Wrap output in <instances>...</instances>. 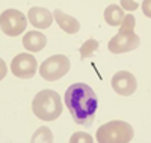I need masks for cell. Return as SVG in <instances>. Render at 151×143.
Returning a JSON list of instances; mask_svg holds the SVG:
<instances>
[{
  "mask_svg": "<svg viewBox=\"0 0 151 143\" xmlns=\"http://www.w3.org/2000/svg\"><path fill=\"white\" fill-rule=\"evenodd\" d=\"M65 106L76 124L91 125L95 118L98 99L94 90L85 83H74L65 92Z\"/></svg>",
  "mask_w": 151,
  "mask_h": 143,
  "instance_id": "6da1fadb",
  "label": "cell"
},
{
  "mask_svg": "<svg viewBox=\"0 0 151 143\" xmlns=\"http://www.w3.org/2000/svg\"><path fill=\"white\" fill-rule=\"evenodd\" d=\"M62 107L64 106L59 94L52 89H44L38 92L32 101V110L35 116L45 122L56 121L62 113Z\"/></svg>",
  "mask_w": 151,
  "mask_h": 143,
  "instance_id": "7a4b0ae2",
  "label": "cell"
},
{
  "mask_svg": "<svg viewBox=\"0 0 151 143\" xmlns=\"http://www.w3.org/2000/svg\"><path fill=\"white\" fill-rule=\"evenodd\" d=\"M134 136L133 127L124 121H112L97 129L98 143H129Z\"/></svg>",
  "mask_w": 151,
  "mask_h": 143,
  "instance_id": "3957f363",
  "label": "cell"
},
{
  "mask_svg": "<svg viewBox=\"0 0 151 143\" xmlns=\"http://www.w3.org/2000/svg\"><path fill=\"white\" fill-rule=\"evenodd\" d=\"M70 71V59L65 54H55L45 59L41 66H40V74L44 80L47 82H56L67 75Z\"/></svg>",
  "mask_w": 151,
  "mask_h": 143,
  "instance_id": "277c9868",
  "label": "cell"
},
{
  "mask_svg": "<svg viewBox=\"0 0 151 143\" xmlns=\"http://www.w3.org/2000/svg\"><path fill=\"white\" fill-rule=\"evenodd\" d=\"M0 27L6 36H18L26 30L27 18L18 9H6L0 17Z\"/></svg>",
  "mask_w": 151,
  "mask_h": 143,
  "instance_id": "5b68a950",
  "label": "cell"
},
{
  "mask_svg": "<svg viewBox=\"0 0 151 143\" xmlns=\"http://www.w3.org/2000/svg\"><path fill=\"white\" fill-rule=\"evenodd\" d=\"M141 38L136 35V32H118L107 44V48L113 54L129 53L139 47Z\"/></svg>",
  "mask_w": 151,
  "mask_h": 143,
  "instance_id": "8992f818",
  "label": "cell"
},
{
  "mask_svg": "<svg viewBox=\"0 0 151 143\" xmlns=\"http://www.w3.org/2000/svg\"><path fill=\"white\" fill-rule=\"evenodd\" d=\"M11 69H12V74H14L15 77L23 79V80H27V79H32V77L36 74L38 62L29 53H20L12 59Z\"/></svg>",
  "mask_w": 151,
  "mask_h": 143,
  "instance_id": "52a82bcc",
  "label": "cell"
},
{
  "mask_svg": "<svg viewBox=\"0 0 151 143\" xmlns=\"http://www.w3.org/2000/svg\"><path fill=\"white\" fill-rule=\"evenodd\" d=\"M112 89L115 90L118 95L122 97H130L136 92L137 89V80L136 77L129 72V71H118L113 74L112 80H110Z\"/></svg>",
  "mask_w": 151,
  "mask_h": 143,
  "instance_id": "ba28073f",
  "label": "cell"
},
{
  "mask_svg": "<svg viewBox=\"0 0 151 143\" xmlns=\"http://www.w3.org/2000/svg\"><path fill=\"white\" fill-rule=\"evenodd\" d=\"M27 18L30 21V24L36 29H48L53 23V14L45 8H40V6H33L30 8Z\"/></svg>",
  "mask_w": 151,
  "mask_h": 143,
  "instance_id": "9c48e42d",
  "label": "cell"
},
{
  "mask_svg": "<svg viewBox=\"0 0 151 143\" xmlns=\"http://www.w3.org/2000/svg\"><path fill=\"white\" fill-rule=\"evenodd\" d=\"M23 45L27 51L32 53H38V51H42L47 45V38L44 33L38 32V30H30L23 36Z\"/></svg>",
  "mask_w": 151,
  "mask_h": 143,
  "instance_id": "30bf717a",
  "label": "cell"
},
{
  "mask_svg": "<svg viewBox=\"0 0 151 143\" xmlns=\"http://www.w3.org/2000/svg\"><path fill=\"white\" fill-rule=\"evenodd\" d=\"M53 18L59 24V27L64 32H67L68 35H74V33H77L80 30L79 20L71 17V15H68V14H65V12H62L60 9H56L53 12Z\"/></svg>",
  "mask_w": 151,
  "mask_h": 143,
  "instance_id": "8fae6325",
  "label": "cell"
},
{
  "mask_svg": "<svg viewBox=\"0 0 151 143\" xmlns=\"http://www.w3.org/2000/svg\"><path fill=\"white\" fill-rule=\"evenodd\" d=\"M124 11L118 6V5H109L104 11V21L112 26V27H115V26H121L122 20H124Z\"/></svg>",
  "mask_w": 151,
  "mask_h": 143,
  "instance_id": "7c38bea8",
  "label": "cell"
},
{
  "mask_svg": "<svg viewBox=\"0 0 151 143\" xmlns=\"http://www.w3.org/2000/svg\"><path fill=\"white\" fill-rule=\"evenodd\" d=\"M98 48H100V42H98L97 39H88V41L83 42L82 47L79 48V51H80V59H82V60L89 59Z\"/></svg>",
  "mask_w": 151,
  "mask_h": 143,
  "instance_id": "4fadbf2b",
  "label": "cell"
},
{
  "mask_svg": "<svg viewBox=\"0 0 151 143\" xmlns=\"http://www.w3.org/2000/svg\"><path fill=\"white\" fill-rule=\"evenodd\" d=\"M30 140H32V143H38V142L40 143H52L53 142V134H52V131H50V128L40 127L33 133Z\"/></svg>",
  "mask_w": 151,
  "mask_h": 143,
  "instance_id": "5bb4252c",
  "label": "cell"
},
{
  "mask_svg": "<svg viewBox=\"0 0 151 143\" xmlns=\"http://www.w3.org/2000/svg\"><path fill=\"white\" fill-rule=\"evenodd\" d=\"M134 26H136V18L132 14H129L124 17L119 26V32H134Z\"/></svg>",
  "mask_w": 151,
  "mask_h": 143,
  "instance_id": "9a60e30c",
  "label": "cell"
},
{
  "mask_svg": "<svg viewBox=\"0 0 151 143\" xmlns=\"http://www.w3.org/2000/svg\"><path fill=\"white\" fill-rule=\"evenodd\" d=\"M92 143L94 139L89 136V133H83V131H79V133H74L71 137H70V143Z\"/></svg>",
  "mask_w": 151,
  "mask_h": 143,
  "instance_id": "2e32d148",
  "label": "cell"
},
{
  "mask_svg": "<svg viewBox=\"0 0 151 143\" xmlns=\"http://www.w3.org/2000/svg\"><path fill=\"white\" fill-rule=\"evenodd\" d=\"M119 8H124L127 11H136L137 9V3L136 2H132V0H121V6Z\"/></svg>",
  "mask_w": 151,
  "mask_h": 143,
  "instance_id": "e0dca14e",
  "label": "cell"
},
{
  "mask_svg": "<svg viewBox=\"0 0 151 143\" xmlns=\"http://www.w3.org/2000/svg\"><path fill=\"white\" fill-rule=\"evenodd\" d=\"M142 8H144V14L145 17H151V9H150V0H145V2L142 3Z\"/></svg>",
  "mask_w": 151,
  "mask_h": 143,
  "instance_id": "ac0fdd59",
  "label": "cell"
},
{
  "mask_svg": "<svg viewBox=\"0 0 151 143\" xmlns=\"http://www.w3.org/2000/svg\"><path fill=\"white\" fill-rule=\"evenodd\" d=\"M0 66H2V72H0V79H5L6 77V71H8V68H6V63L3 62V60H0Z\"/></svg>",
  "mask_w": 151,
  "mask_h": 143,
  "instance_id": "d6986e66",
  "label": "cell"
}]
</instances>
